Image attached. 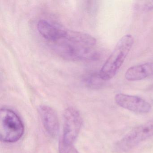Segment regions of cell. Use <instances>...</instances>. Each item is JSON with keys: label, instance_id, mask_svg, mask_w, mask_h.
I'll use <instances>...</instances> for the list:
<instances>
[{"label": "cell", "instance_id": "obj_1", "mask_svg": "<svg viewBox=\"0 0 153 153\" xmlns=\"http://www.w3.org/2000/svg\"><path fill=\"white\" fill-rule=\"evenodd\" d=\"M53 43V48L56 53L67 60H90L97 57L94 49L96 40L86 33L68 30L63 38Z\"/></svg>", "mask_w": 153, "mask_h": 153}, {"label": "cell", "instance_id": "obj_2", "mask_svg": "<svg viewBox=\"0 0 153 153\" xmlns=\"http://www.w3.org/2000/svg\"><path fill=\"white\" fill-rule=\"evenodd\" d=\"M134 38L131 35L123 36L106 60L99 72L104 81H108L114 77L121 67L134 44Z\"/></svg>", "mask_w": 153, "mask_h": 153}, {"label": "cell", "instance_id": "obj_3", "mask_svg": "<svg viewBox=\"0 0 153 153\" xmlns=\"http://www.w3.org/2000/svg\"><path fill=\"white\" fill-rule=\"evenodd\" d=\"M25 127L19 116L10 109L1 108L0 111V137L7 143L19 140L24 133Z\"/></svg>", "mask_w": 153, "mask_h": 153}, {"label": "cell", "instance_id": "obj_4", "mask_svg": "<svg viewBox=\"0 0 153 153\" xmlns=\"http://www.w3.org/2000/svg\"><path fill=\"white\" fill-rule=\"evenodd\" d=\"M153 136V120L136 127L126 134L115 146L118 152H124L133 148L140 142Z\"/></svg>", "mask_w": 153, "mask_h": 153}, {"label": "cell", "instance_id": "obj_5", "mask_svg": "<svg viewBox=\"0 0 153 153\" xmlns=\"http://www.w3.org/2000/svg\"><path fill=\"white\" fill-rule=\"evenodd\" d=\"M63 136L62 140L73 144L79 134L82 124L81 115L76 109L69 107L65 110L63 116Z\"/></svg>", "mask_w": 153, "mask_h": 153}, {"label": "cell", "instance_id": "obj_6", "mask_svg": "<svg viewBox=\"0 0 153 153\" xmlns=\"http://www.w3.org/2000/svg\"><path fill=\"white\" fill-rule=\"evenodd\" d=\"M114 99L121 107L137 113H148L152 109L149 103L136 96L118 94L115 95Z\"/></svg>", "mask_w": 153, "mask_h": 153}, {"label": "cell", "instance_id": "obj_7", "mask_svg": "<svg viewBox=\"0 0 153 153\" xmlns=\"http://www.w3.org/2000/svg\"><path fill=\"white\" fill-rule=\"evenodd\" d=\"M37 27L42 36L52 43L63 38L68 30L58 23L45 19L39 20Z\"/></svg>", "mask_w": 153, "mask_h": 153}, {"label": "cell", "instance_id": "obj_8", "mask_svg": "<svg viewBox=\"0 0 153 153\" xmlns=\"http://www.w3.org/2000/svg\"><path fill=\"white\" fill-rule=\"evenodd\" d=\"M38 110L45 131L51 137H56L59 130V123L54 110L45 105H41Z\"/></svg>", "mask_w": 153, "mask_h": 153}, {"label": "cell", "instance_id": "obj_9", "mask_svg": "<svg viewBox=\"0 0 153 153\" xmlns=\"http://www.w3.org/2000/svg\"><path fill=\"white\" fill-rule=\"evenodd\" d=\"M153 75V62L132 66L125 73V78L130 81H138Z\"/></svg>", "mask_w": 153, "mask_h": 153}, {"label": "cell", "instance_id": "obj_10", "mask_svg": "<svg viewBox=\"0 0 153 153\" xmlns=\"http://www.w3.org/2000/svg\"><path fill=\"white\" fill-rule=\"evenodd\" d=\"M102 81L99 73H93L88 75L85 79V85L91 88H98L102 86Z\"/></svg>", "mask_w": 153, "mask_h": 153}, {"label": "cell", "instance_id": "obj_11", "mask_svg": "<svg viewBox=\"0 0 153 153\" xmlns=\"http://www.w3.org/2000/svg\"><path fill=\"white\" fill-rule=\"evenodd\" d=\"M59 153H79L73 144H67L62 140L59 145Z\"/></svg>", "mask_w": 153, "mask_h": 153}]
</instances>
